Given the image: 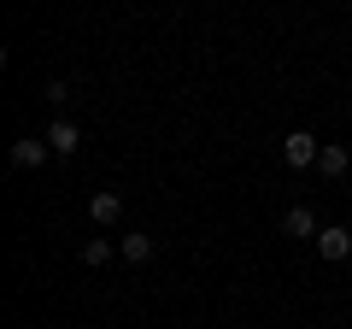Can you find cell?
Wrapping results in <instances>:
<instances>
[{
    "mask_svg": "<svg viewBox=\"0 0 352 329\" xmlns=\"http://www.w3.org/2000/svg\"><path fill=\"white\" fill-rule=\"evenodd\" d=\"M317 153H323V147H317L311 129H288V136H282V159H288V164H317Z\"/></svg>",
    "mask_w": 352,
    "mask_h": 329,
    "instance_id": "1",
    "label": "cell"
},
{
    "mask_svg": "<svg viewBox=\"0 0 352 329\" xmlns=\"http://www.w3.org/2000/svg\"><path fill=\"white\" fill-rule=\"evenodd\" d=\"M88 217H94V224H118V217H124V194H112V189H106V194H94V200H88Z\"/></svg>",
    "mask_w": 352,
    "mask_h": 329,
    "instance_id": "3",
    "label": "cell"
},
{
    "mask_svg": "<svg viewBox=\"0 0 352 329\" xmlns=\"http://www.w3.org/2000/svg\"><path fill=\"white\" fill-rule=\"evenodd\" d=\"M282 229H288V235H323V229H317V212H311V206H288Z\"/></svg>",
    "mask_w": 352,
    "mask_h": 329,
    "instance_id": "6",
    "label": "cell"
},
{
    "mask_svg": "<svg viewBox=\"0 0 352 329\" xmlns=\"http://www.w3.org/2000/svg\"><path fill=\"white\" fill-rule=\"evenodd\" d=\"M118 253H124L129 265H147V259H153V235H124V241H118Z\"/></svg>",
    "mask_w": 352,
    "mask_h": 329,
    "instance_id": "8",
    "label": "cell"
},
{
    "mask_svg": "<svg viewBox=\"0 0 352 329\" xmlns=\"http://www.w3.org/2000/svg\"><path fill=\"white\" fill-rule=\"evenodd\" d=\"M47 141H36V136H24V141H12V164H18V171H36V164L41 159H47Z\"/></svg>",
    "mask_w": 352,
    "mask_h": 329,
    "instance_id": "4",
    "label": "cell"
},
{
    "mask_svg": "<svg viewBox=\"0 0 352 329\" xmlns=\"http://www.w3.org/2000/svg\"><path fill=\"white\" fill-rule=\"evenodd\" d=\"M346 164H352V153H346V147H323V153H317V171H323L329 182L346 177Z\"/></svg>",
    "mask_w": 352,
    "mask_h": 329,
    "instance_id": "7",
    "label": "cell"
},
{
    "mask_svg": "<svg viewBox=\"0 0 352 329\" xmlns=\"http://www.w3.org/2000/svg\"><path fill=\"white\" fill-rule=\"evenodd\" d=\"M317 253H323L329 265H340V259L352 253V229H340V224H323V235H317Z\"/></svg>",
    "mask_w": 352,
    "mask_h": 329,
    "instance_id": "2",
    "label": "cell"
},
{
    "mask_svg": "<svg viewBox=\"0 0 352 329\" xmlns=\"http://www.w3.org/2000/svg\"><path fill=\"white\" fill-rule=\"evenodd\" d=\"M41 141H47L53 153H76V147H82V129H76V124H65V118H59V124H53V129H47Z\"/></svg>",
    "mask_w": 352,
    "mask_h": 329,
    "instance_id": "5",
    "label": "cell"
},
{
    "mask_svg": "<svg viewBox=\"0 0 352 329\" xmlns=\"http://www.w3.org/2000/svg\"><path fill=\"white\" fill-rule=\"evenodd\" d=\"M106 259H112V247H106L100 235H94V241H82V265H106Z\"/></svg>",
    "mask_w": 352,
    "mask_h": 329,
    "instance_id": "9",
    "label": "cell"
}]
</instances>
